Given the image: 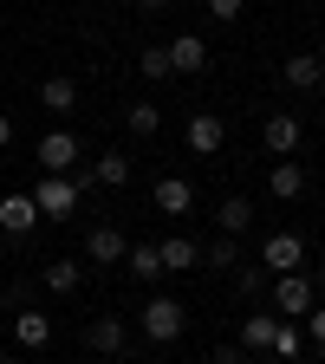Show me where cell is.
Listing matches in <instances>:
<instances>
[{
  "mask_svg": "<svg viewBox=\"0 0 325 364\" xmlns=\"http://www.w3.org/2000/svg\"><path fill=\"white\" fill-rule=\"evenodd\" d=\"M124 124H130V136H156V130H163V111H156V105H130Z\"/></svg>",
  "mask_w": 325,
  "mask_h": 364,
  "instance_id": "obj_27",
  "label": "cell"
},
{
  "mask_svg": "<svg viewBox=\"0 0 325 364\" xmlns=\"http://www.w3.org/2000/svg\"><path fill=\"white\" fill-rule=\"evenodd\" d=\"M0 364H7V338H0Z\"/></svg>",
  "mask_w": 325,
  "mask_h": 364,
  "instance_id": "obj_33",
  "label": "cell"
},
{
  "mask_svg": "<svg viewBox=\"0 0 325 364\" xmlns=\"http://www.w3.org/2000/svg\"><path fill=\"white\" fill-rule=\"evenodd\" d=\"M124 267H130V280H137V287H156V280H163L156 241H137V247H124Z\"/></svg>",
  "mask_w": 325,
  "mask_h": 364,
  "instance_id": "obj_16",
  "label": "cell"
},
{
  "mask_svg": "<svg viewBox=\"0 0 325 364\" xmlns=\"http://www.w3.org/2000/svg\"><path fill=\"white\" fill-rule=\"evenodd\" d=\"M280 72H287L293 91H319V85H325V59H319V53H293Z\"/></svg>",
  "mask_w": 325,
  "mask_h": 364,
  "instance_id": "obj_18",
  "label": "cell"
},
{
  "mask_svg": "<svg viewBox=\"0 0 325 364\" xmlns=\"http://www.w3.org/2000/svg\"><path fill=\"white\" fill-rule=\"evenodd\" d=\"M144 338L150 345H176L182 338V299H169V293H150L144 299Z\"/></svg>",
  "mask_w": 325,
  "mask_h": 364,
  "instance_id": "obj_3",
  "label": "cell"
},
{
  "mask_svg": "<svg viewBox=\"0 0 325 364\" xmlns=\"http://www.w3.org/2000/svg\"><path fill=\"white\" fill-rule=\"evenodd\" d=\"M273 332H280V312H247V318H241V351L260 358V351L273 345Z\"/></svg>",
  "mask_w": 325,
  "mask_h": 364,
  "instance_id": "obj_14",
  "label": "cell"
},
{
  "mask_svg": "<svg viewBox=\"0 0 325 364\" xmlns=\"http://www.w3.org/2000/svg\"><path fill=\"white\" fill-rule=\"evenodd\" d=\"M202 267H215V273H235V267H241V241H228V235H215V241L202 247Z\"/></svg>",
  "mask_w": 325,
  "mask_h": 364,
  "instance_id": "obj_24",
  "label": "cell"
},
{
  "mask_svg": "<svg viewBox=\"0 0 325 364\" xmlns=\"http://www.w3.org/2000/svg\"><path fill=\"white\" fill-rule=\"evenodd\" d=\"M0 228H7V235H33V228H39V208H33V196H26V189L0 196Z\"/></svg>",
  "mask_w": 325,
  "mask_h": 364,
  "instance_id": "obj_9",
  "label": "cell"
},
{
  "mask_svg": "<svg viewBox=\"0 0 325 364\" xmlns=\"http://www.w3.org/2000/svg\"><path fill=\"white\" fill-rule=\"evenodd\" d=\"M39 105L53 111V117H72L78 111V78H46L39 85Z\"/></svg>",
  "mask_w": 325,
  "mask_h": 364,
  "instance_id": "obj_20",
  "label": "cell"
},
{
  "mask_svg": "<svg viewBox=\"0 0 325 364\" xmlns=\"http://www.w3.org/2000/svg\"><path fill=\"white\" fill-rule=\"evenodd\" d=\"M267 358H299V326H293V318H280V332H273V345H267Z\"/></svg>",
  "mask_w": 325,
  "mask_h": 364,
  "instance_id": "obj_26",
  "label": "cell"
},
{
  "mask_svg": "<svg viewBox=\"0 0 325 364\" xmlns=\"http://www.w3.org/2000/svg\"><path fill=\"white\" fill-rule=\"evenodd\" d=\"M137 72H144V85H163V78H176L163 46H144V53H137Z\"/></svg>",
  "mask_w": 325,
  "mask_h": 364,
  "instance_id": "obj_25",
  "label": "cell"
},
{
  "mask_svg": "<svg viewBox=\"0 0 325 364\" xmlns=\"http://www.w3.org/2000/svg\"><path fill=\"white\" fill-rule=\"evenodd\" d=\"M260 144H267L273 156H299V144H306V124H299L293 111H273V117H267V130H260Z\"/></svg>",
  "mask_w": 325,
  "mask_h": 364,
  "instance_id": "obj_7",
  "label": "cell"
},
{
  "mask_svg": "<svg viewBox=\"0 0 325 364\" xmlns=\"http://www.w3.org/2000/svg\"><path fill=\"white\" fill-rule=\"evenodd\" d=\"M26 196H33L39 221H72V208H78V196H85V189H78L72 176H46L39 189H26Z\"/></svg>",
  "mask_w": 325,
  "mask_h": 364,
  "instance_id": "obj_1",
  "label": "cell"
},
{
  "mask_svg": "<svg viewBox=\"0 0 325 364\" xmlns=\"http://www.w3.org/2000/svg\"><path fill=\"white\" fill-rule=\"evenodd\" d=\"M124 247H130V241L117 235L111 221H98V228L85 235V260H91V267H111V260H124Z\"/></svg>",
  "mask_w": 325,
  "mask_h": 364,
  "instance_id": "obj_8",
  "label": "cell"
},
{
  "mask_svg": "<svg viewBox=\"0 0 325 364\" xmlns=\"http://www.w3.org/2000/svg\"><path fill=\"white\" fill-rule=\"evenodd\" d=\"M14 144V117H0V150H7Z\"/></svg>",
  "mask_w": 325,
  "mask_h": 364,
  "instance_id": "obj_31",
  "label": "cell"
},
{
  "mask_svg": "<svg viewBox=\"0 0 325 364\" xmlns=\"http://www.w3.org/2000/svg\"><path fill=\"white\" fill-rule=\"evenodd\" d=\"M241 7H247V0H208V14H215V20H241Z\"/></svg>",
  "mask_w": 325,
  "mask_h": 364,
  "instance_id": "obj_28",
  "label": "cell"
},
{
  "mask_svg": "<svg viewBox=\"0 0 325 364\" xmlns=\"http://www.w3.org/2000/svg\"><path fill=\"white\" fill-rule=\"evenodd\" d=\"M78 156H85V144H78L72 130L39 136V169H46V176H65V169H78Z\"/></svg>",
  "mask_w": 325,
  "mask_h": 364,
  "instance_id": "obj_5",
  "label": "cell"
},
{
  "mask_svg": "<svg viewBox=\"0 0 325 364\" xmlns=\"http://www.w3.org/2000/svg\"><path fill=\"white\" fill-rule=\"evenodd\" d=\"M182 144H189L196 156H215V150L228 144V124H221L215 111H189V124H182Z\"/></svg>",
  "mask_w": 325,
  "mask_h": 364,
  "instance_id": "obj_6",
  "label": "cell"
},
{
  "mask_svg": "<svg viewBox=\"0 0 325 364\" xmlns=\"http://www.w3.org/2000/svg\"><path fill=\"white\" fill-rule=\"evenodd\" d=\"M137 7H144V14H156V7H169V0H137Z\"/></svg>",
  "mask_w": 325,
  "mask_h": 364,
  "instance_id": "obj_32",
  "label": "cell"
},
{
  "mask_svg": "<svg viewBox=\"0 0 325 364\" xmlns=\"http://www.w3.org/2000/svg\"><path fill=\"white\" fill-rule=\"evenodd\" d=\"M208 364H254V358H247V351H241V345H221V351H215V358H208Z\"/></svg>",
  "mask_w": 325,
  "mask_h": 364,
  "instance_id": "obj_29",
  "label": "cell"
},
{
  "mask_svg": "<svg viewBox=\"0 0 325 364\" xmlns=\"http://www.w3.org/2000/svg\"><path fill=\"white\" fill-rule=\"evenodd\" d=\"M85 176L105 182V189H124V182H130V156H124V150H98V163H91Z\"/></svg>",
  "mask_w": 325,
  "mask_h": 364,
  "instance_id": "obj_21",
  "label": "cell"
},
{
  "mask_svg": "<svg viewBox=\"0 0 325 364\" xmlns=\"http://www.w3.org/2000/svg\"><path fill=\"white\" fill-rule=\"evenodd\" d=\"M267 287H273V273H267L260 260H241V267H235V293H241L247 306H254V299H267Z\"/></svg>",
  "mask_w": 325,
  "mask_h": 364,
  "instance_id": "obj_23",
  "label": "cell"
},
{
  "mask_svg": "<svg viewBox=\"0 0 325 364\" xmlns=\"http://www.w3.org/2000/svg\"><path fill=\"white\" fill-rule=\"evenodd\" d=\"M39 280H46V293H59V299H65V293L85 287V267H78V260H46V267H39Z\"/></svg>",
  "mask_w": 325,
  "mask_h": 364,
  "instance_id": "obj_19",
  "label": "cell"
},
{
  "mask_svg": "<svg viewBox=\"0 0 325 364\" xmlns=\"http://www.w3.org/2000/svg\"><path fill=\"white\" fill-rule=\"evenodd\" d=\"M215 228H221L228 241H241L247 228H254V202H247V196H228V202L215 208Z\"/></svg>",
  "mask_w": 325,
  "mask_h": 364,
  "instance_id": "obj_17",
  "label": "cell"
},
{
  "mask_svg": "<svg viewBox=\"0 0 325 364\" xmlns=\"http://www.w3.org/2000/svg\"><path fill=\"white\" fill-rule=\"evenodd\" d=\"M267 189H273V202H299V196H306V169H299L293 156H280V163H273V176H267Z\"/></svg>",
  "mask_w": 325,
  "mask_h": 364,
  "instance_id": "obj_15",
  "label": "cell"
},
{
  "mask_svg": "<svg viewBox=\"0 0 325 364\" xmlns=\"http://www.w3.org/2000/svg\"><path fill=\"white\" fill-rule=\"evenodd\" d=\"M260 267L280 280V273H306V241L293 235V228H280V235H267L260 241Z\"/></svg>",
  "mask_w": 325,
  "mask_h": 364,
  "instance_id": "obj_4",
  "label": "cell"
},
{
  "mask_svg": "<svg viewBox=\"0 0 325 364\" xmlns=\"http://www.w3.org/2000/svg\"><path fill=\"white\" fill-rule=\"evenodd\" d=\"M306 332H312V345H325V306H312V312H306Z\"/></svg>",
  "mask_w": 325,
  "mask_h": 364,
  "instance_id": "obj_30",
  "label": "cell"
},
{
  "mask_svg": "<svg viewBox=\"0 0 325 364\" xmlns=\"http://www.w3.org/2000/svg\"><path fill=\"white\" fill-rule=\"evenodd\" d=\"M156 260H163V273H196L202 267V247L189 235H169V241H156Z\"/></svg>",
  "mask_w": 325,
  "mask_h": 364,
  "instance_id": "obj_10",
  "label": "cell"
},
{
  "mask_svg": "<svg viewBox=\"0 0 325 364\" xmlns=\"http://www.w3.org/2000/svg\"><path fill=\"white\" fill-rule=\"evenodd\" d=\"M267 299H273V312H280V318H293V326H299V318L319 306V293H312V280H306V273H280V280L267 287Z\"/></svg>",
  "mask_w": 325,
  "mask_h": 364,
  "instance_id": "obj_2",
  "label": "cell"
},
{
  "mask_svg": "<svg viewBox=\"0 0 325 364\" xmlns=\"http://www.w3.org/2000/svg\"><path fill=\"white\" fill-rule=\"evenodd\" d=\"M156 208H163V215H189V208H196V189H189L182 176H163V182H156Z\"/></svg>",
  "mask_w": 325,
  "mask_h": 364,
  "instance_id": "obj_22",
  "label": "cell"
},
{
  "mask_svg": "<svg viewBox=\"0 0 325 364\" xmlns=\"http://www.w3.org/2000/svg\"><path fill=\"white\" fill-rule=\"evenodd\" d=\"M14 345L20 351H46L53 345V318L46 312H14Z\"/></svg>",
  "mask_w": 325,
  "mask_h": 364,
  "instance_id": "obj_12",
  "label": "cell"
},
{
  "mask_svg": "<svg viewBox=\"0 0 325 364\" xmlns=\"http://www.w3.org/2000/svg\"><path fill=\"white\" fill-rule=\"evenodd\" d=\"M163 53H169V72H182V78H189V72H202V65H208V46H202L196 33H176V39L163 46Z\"/></svg>",
  "mask_w": 325,
  "mask_h": 364,
  "instance_id": "obj_11",
  "label": "cell"
},
{
  "mask_svg": "<svg viewBox=\"0 0 325 364\" xmlns=\"http://www.w3.org/2000/svg\"><path fill=\"white\" fill-rule=\"evenodd\" d=\"M124 338H130V332H124V318H111V312L85 326V345L98 351V358H117V351H124Z\"/></svg>",
  "mask_w": 325,
  "mask_h": 364,
  "instance_id": "obj_13",
  "label": "cell"
}]
</instances>
